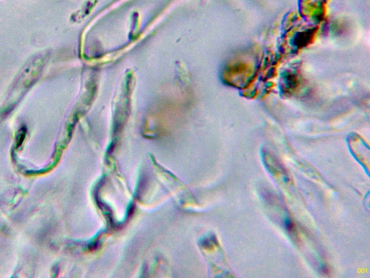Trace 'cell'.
Segmentation results:
<instances>
[{
    "label": "cell",
    "instance_id": "1",
    "mask_svg": "<svg viewBox=\"0 0 370 278\" xmlns=\"http://www.w3.org/2000/svg\"><path fill=\"white\" fill-rule=\"evenodd\" d=\"M286 228H287L288 230V231H292L293 229H294V224L291 222L290 221V220H288L287 222H286Z\"/></svg>",
    "mask_w": 370,
    "mask_h": 278
}]
</instances>
